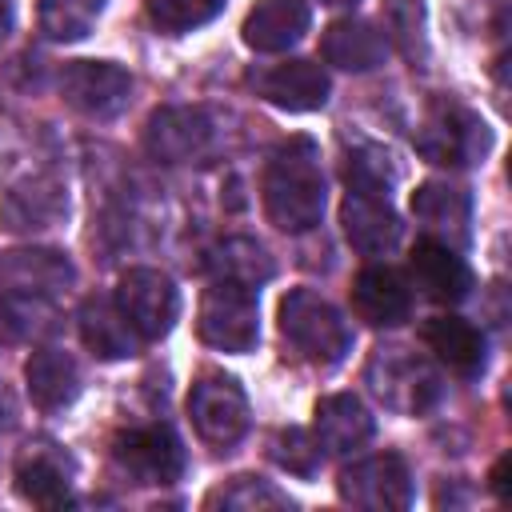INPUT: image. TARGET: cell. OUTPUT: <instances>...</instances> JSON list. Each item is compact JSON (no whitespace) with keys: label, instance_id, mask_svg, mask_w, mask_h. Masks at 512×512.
I'll return each instance as SVG.
<instances>
[{"label":"cell","instance_id":"9","mask_svg":"<svg viewBox=\"0 0 512 512\" xmlns=\"http://www.w3.org/2000/svg\"><path fill=\"white\" fill-rule=\"evenodd\" d=\"M340 500L368 508V512H400L412 504V472L404 456L396 452H376L356 464H348L336 480Z\"/></svg>","mask_w":512,"mask_h":512},{"label":"cell","instance_id":"28","mask_svg":"<svg viewBox=\"0 0 512 512\" xmlns=\"http://www.w3.org/2000/svg\"><path fill=\"white\" fill-rule=\"evenodd\" d=\"M204 508H228V512H264V508H292V496L260 476H232L228 484L212 488L204 496Z\"/></svg>","mask_w":512,"mask_h":512},{"label":"cell","instance_id":"1","mask_svg":"<svg viewBox=\"0 0 512 512\" xmlns=\"http://www.w3.org/2000/svg\"><path fill=\"white\" fill-rule=\"evenodd\" d=\"M264 216L280 232H308L324 216V172L320 152L308 136L280 144L264 168Z\"/></svg>","mask_w":512,"mask_h":512},{"label":"cell","instance_id":"17","mask_svg":"<svg viewBox=\"0 0 512 512\" xmlns=\"http://www.w3.org/2000/svg\"><path fill=\"white\" fill-rule=\"evenodd\" d=\"M256 92L284 112H316L328 104L332 80L312 60H284V64H272L264 76H256Z\"/></svg>","mask_w":512,"mask_h":512},{"label":"cell","instance_id":"6","mask_svg":"<svg viewBox=\"0 0 512 512\" xmlns=\"http://www.w3.org/2000/svg\"><path fill=\"white\" fill-rule=\"evenodd\" d=\"M188 416H192V428L204 444L228 452L232 444L244 440L252 416H248V396L244 388L224 376V372H204L192 392H188Z\"/></svg>","mask_w":512,"mask_h":512},{"label":"cell","instance_id":"34","mask_svg":"<svg viewBox=\"0 0 512 512\" xmlns=\"http://www.w3.org/2000/svg\"><path fill=\"white\" fill-rule=\"evenodd\" d=\"M12 424H16V404H12V392L0 380V432H8Z\"/></svg>","mask_w":512,"mask_h":512},{"label":"cell","instance_id":"18","mask_svg":"<svg viewBox=\"0 0 512 512\" xmlns=\"http://www.w3.org/2000/svg\"><path fill=\"white\" fill-rule=\"evenodd\" d=\"M68 212V192L60 180L52 176H32L8 188L4 204H0V220L8 232H44L56 228Z\"/></svg>","mask_w":512,"mask_h":512},{"label":"cell","instance_id":"5","mask_svg":"<svg viewBox=\"0 0 512 512\" xmlns=\"http://www.w3.org/2000/svg\"><path fill=\"white\" fill-rule=\"evenodd\" d=\"M216 140L220 124L204 104H168L144 124V152L160 164H200L212 156Z\"/></svg>","mask_w":512,"mask_h":512},{"label":"cell","instance_id":"14","mask_svg":"<svg viewBox=\"0 0 512 512\" xmlns=\"http://www.w3.org/2000/svg\"><path fill=\"white\" fill-rule=\"evenodd\" d=\"M412 216L424 224V232L448 248H464L472 240V196L460 184L448 180H424L412 192Z\"/></svg>","mask_w":512,"mask_h":512},{"label":"cell","instance_id":"11","mask_svg":"<svg viewBox=\"0 0 512 512\" xmlns=\"http://www.w3.org/2000/svg\"><path fill=\"white\" fill-rule=\"evenodd\" d=\"M120 312L128 316V324L136 328L140 340H160L172 332L176 316H180V292L172 284V276H164L160 268H128L116 284Z\"/></svg>","mask_w":512,"mask_h":512},{"label":"cell","instance_id":"7","mask_svg":"<svg viewBox=\"0 0 512 512\" xmlns=\"http://www.w3.org/2000/svg\"><path fill=\"white\" fill-rule=\"evenodd\" d=\"M196 332L204 344L220 348V352H252L260 340V308H256V292L240 288V284H224L216 280L204 296H200V312H196Z\"/></svg>","mask_w":512,"mask_h":512},{"label":"cell","instance_id":"15","mask_svg":"<svg viewBox=\"0 0 512 512\" xmlns=\"http://www.w3.org/2000/svg\"><path fill=\"white\" fill-rule=\"evenodd\" d=\"M76 280V268L56 248H12L0 252V288L20 296H60Z\"/></svg>","mask_w":512,"mask_h":512},{"label":"cell","instance_id":"27","mask_svg":"<svg viewBox=\"0 0 512 512\" xmlns=\"http://www.w3.org/2000/svg\"><path fill=\"white\" fill-rule=\"evenodd\" d=\"M108 0H40L36 8V20H40V32L56 44H72V40H84L100 12H104Z\"/></svg>","mask_w":512,"mask_h":512},{"label":"cell","instance_id":"33","mask_svg":"<svg viewBox=\"0 0 512 512\" xmlns=\"http://www.w3.org/2000/svg\"><path fill=\"white\" fill-rule=\"evenodd\" d=\"M344 176H348V188H364V192H384L388 196V188L396 180V168H392L388 152H380L372 144H360V148L348 152Z\"/></svg>","mask_w":512,"mask_h":512},{"label":"cell","instance_id":"3","mask_svg":"<svg viewBox=\"0 0 512 512\" xmlns=\"http://www.w3.org/2000/svg\"><path fill=\"white\" fill-rule=\"evenodd\" d=\"M492 136L488 124L460 100L436 96L424 108V120L416 128V152L440 168H472L488 156Z\"/></svg>","mask_w":512,"mask_h":512},{"label":"cell","instance_id":"37","mask_svg":"<svg viewBox=\"0 0 512 512\" xmlns=\"http://www.w3.org/2000/svg\"><path fill=\"white\" fill-rule=\"evenodd\" d=\"M320 4H332V8H344V4H356V0H320Z\"/></svg>","mask_w":512,"mask_h":512},{"label":"cell","instance_id":"4","mask_svg":"<svg viewBox=\"0 0 512 512\" xmlns=\"http://www.w3.org/2000/svg\"><path fill=\"white\" fill-rule=\"evenodd\" d=\"M280 332L304 360L320 368H336L352 352L348 320L312 288H292L280 300Z\"/></svg>","mask_w":512,"mask_h":512},{"label":"cell","instance_id":"16","mask_svg":"<svg viewBox=\"0 0 512 512\" xmlns=\"http://www.w3.org/2000/svg\"><path fill=\"white\" fill-rule=\"evenodd\" d=\"M416 288L436 304H460L472 292V268L464 264L460 248H448L432 236H424L408 256Z\"/></svg>","mask_w":512,"mask_h":512},{"label":"cell","instance_id":"23","mask_svg":"<svg viewBox=\"0 0 512 512\" xmlns=\"http://www.w3.org/2000/svg\"><path fill=\"white\" fill-rule=\"evenodd\" d=\"M28 396L40 412H60L80 396V364L64 348H40L24 364Z\"/></svg>","mask_w":512,"mask_h":512},{"label":"cell","instance_id":"31","mask_svg":"<svg viewBox=\"0 0 512 512\" xmlns=\"http://www.w3.org/2000/svg\"><path fill=\"white\" fill-rule=\"evenodd\" d=\"M220 8H224V0H148V20L160 32L180 36V32H192V28L208 24Z\"/></svg>","mask_w":512,"mask_h":512},{"label":"cell","instance_id":"30","mask_svg":"<svg viewBox=\"0 0 512 512\" xmlns=\"http://www.w3.org/2000/svg\"><path fill=\"white\" fill-rule=\"evenodd\" d=\"M0 324L8 328V336L40 340V336L56 332V308H52V300H44V296L4 292V296H0Z\"/></svg>","mask_w":512,"mask_h":512},{"label":"cell","instance_id":"19","mask_svg":"<svg viewBox=\"0 0 512 512\" xmlns=\"http://www.w3.org/2000/svg\"><path fill=\"white\" fill-rule=\"evenodd\" d=\"M376 424H372V412L360 404V396L352 392H336V396H324L316 400V412H312V436L324 452L332 456H348L356 448H364L372 440Z\"/></svg>","mask_w":512,"mask_h":512},{"label":"cell","instance_id":"36","mask_svg":"<svg viewBox=\"0 0 512 512\" xmlns=\"http://www.w3.org/2000/svg\"><path fill=\"white\" fill-rule=\"evenodd\" d=\"M492 492H496V500H504V460H496V468H492Z\"/></svg>","mask_w":512,"mask_h":512},{"label":"cell","instance_id":"25","mask_svg":"<svg viewBox=\"0 0 512 512\" xmlns=\"http://www.w3.org/2000/svg\"><path fill=\"white\" fill-rule=\"evenodd\" d=\"M420 340L440 364H448L460 376H476L484 368V332L464 316H432L420 328Z\"/></svg>","mask_w":512,"mask_h":512},{"label":"cell","instance_id":"24","mask_svg":"<svg viewBox=\"0 0 512 512\" xmlns=\"http://www.w3.org/2000/svg\"><path fill=\"white\" fill-rule=\"evenodd\" d=\"M80 336L88 352H96L100 360H124V356H136L140 348L136 328L128 324V316L112 296H88L80 304Z\"/></svg>","mask_w":512,"mask_h":512},{"label":"cell","instance_id":"2","mask_svg":"<svg viewBox=\"0 0 512 512\" xmlns=\"http://www.w3.org/2000/svg\"><path fill=\"white\" fill-rule=\"evenodd\" d=\"M364 384L384 408H392L400 416H424L444 396L440 372L424 356H416V352H408L400 344H384V348H376L368 356Z\"/></svg>","mask_w":512,"mask_h":512},{"label":"cell","instance_id":"21","mask_svg":"<svg viewBox=\"0 0 512 512\" xmlns=\"http://www.w3.org/2000/svg\"><path fill=\"white\" fill-rule=\"evenodd\" d=\"M320 56L332 68H344V72H372V68H380L388 60V40L372 20L344 16V20H332L324 28Z\"/></svg>","mask_w":512,"mask_h":512},{"label":"cell","instance_id":"8","mask_svg":"<svg viewBox=\"0 0 512 512\" xmlns=\"http://www.w3.org/2000/svg\"><path fill=\"white\" fill-rule=\"evenodd\" d=\"M112 464L136 484H172L184 476V444L168 424H132L112 436Z\"/></svg>","mask_w":512,"mask_h":512},{"label":"cell","instance_id":"20","mask_svg":"<svg viewBox=\"0 0 512 512\" xmlns=\"http://www.w3.org/2000/svg\"><path fill=\"white\" fill-rule=\"evenodd\" d=\"M352 308H356V316L364 324L392 328V324H404L408 320V312H412V288H408V280L396 268L372 264L352 284Z\"/></svg>","mask_w":512,"mask_h":512},{"label":"cell","instance_id":"26","mask_svg":"<svg viewBox=\"0 0 512 512\" xmlns=\"http://www.w3.org/2000/svg\"><path fill=\"white\" fill-rule=\"evenodd\" d=\"M204 264H208V272L216 280L240 284L248 292H256L260 284H268L272 272H276L268 248L260 240H252V236H224V240H216L208 248V256H204Z\"/></svg>","mask_w":512,"mask_h":512},{"label":"cell","instance_id":"29","mask_svg":"<svg viewBox=\"0 0 512 512\" xmlns=\"http://www.w3.org/2000/svg\"><path fill=\"white\" fill-rule=\"evenodd\" d=\"M380 20H384V40H388V44H396L412 64L428 56L424 4H420V0H384Z\"/></svg>","mask_w":512,"mask_h":512},{"label":"cell","instance_id":"35","mask_svg":"<svg viewBox=\"0 0 512 512\" xmlns=\"http://www.w3.org/2000/svg\"><path fill=\"white\" fill-rule=\"evenodd\" d=\"M12 0H0V44L8 40V32H12Z\"/></svg>","mask_w":512,"mask_h":512},{"label":"cell","instance_id":"10","mask_svg":"<svg viewBox=\"0 0 512 512\" xmlns=\"http://www.w3.org/2000/svg\"><path fill=\"white\" fill-rule=\"evenodd\" d=\"M60 96L88 120H112L132 104V76L112 60H72L60 72Z\"/></svg>","mask_w":512,"mask_h":512},{"label":"cell","instance_id":"12","mask_svg":"<svg viewBox=\"0 0 512 512\" xmlns=\"http://www.w3.org/2000/svg\"><path fill=\"white\" fill-rule=\"evenodd\" d=\"M72 480H76V460L52 440H32L16 460V492L36 508L68 504Z\"/></svg>","mask_w":512,"mask_h":512},{"label":"cell","instance_id":"13","mask_svg":"<svg viewBox=\"0 0 512 512\" xmlns=\"http://www.w3.org/2000/svg\"><path fill=\"white\" fill-rule=\"evenodd\" d=\"M340 224H344L348 244L360 256H388L400 244V232H404L388 196L384 192H364V188H348V196L340 204Z\"/></svg>","mask_w":512,"mask_h":512},{"label":"cell","instance_id":"22","mask_svg":"<svg viewBox=\"0 0 512 512\" xmlns=\"http://www.w3.org/2000/svg\"><path fill=\"white\" fill-rule=\"evenodd\" d=\"M308 24H312L308 0H256L240 32L252 52H284L308 32Z\"/></svg>","mask_w":512,"mask_h":512},{"label":"cell","instance_id":"32","mask_svg":"<svg viewBox=\"0 0 512 512\" xmlns=\"http://www.w3.org/2000/svg\"><path fill=\"white\" fill-rule=\"evenodd\" d=\"M268 452H272V460H276L284 472H292V476H316L320 456H324V448L316 444V436L304 432V428H280V432L272 436Z\"/></svg>","mask_w":512,"mask_h":512}]
</instances>
